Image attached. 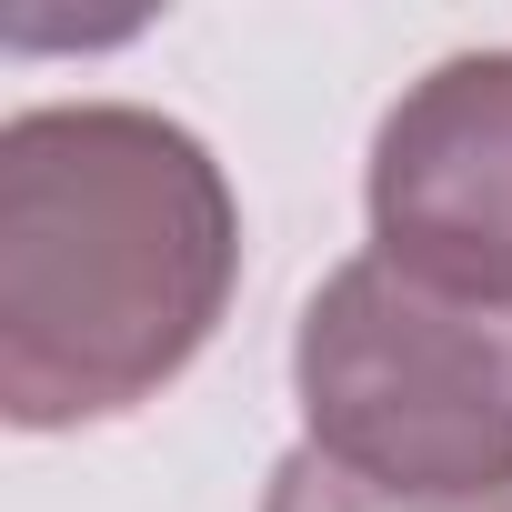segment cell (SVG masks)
<instances>
[{
  "label": "cell",
  "instance_id": "1",
  "mask_svg": "<svg viewBox=\"0 0 512 512\" xmlns=\"http://www.w3.org/2000/svg\"><path fill=\"white\" fill-rule=\"evenodd\" d=\"M241 282V201L201 131L141 101H41L0 131V412L81 432L201 362Z\"/></svg>",
  "mask_w": 512,
  "mask_h": 512
},
{
  "label": "cell",
  "instance_id": "2",
  "mask_svg": "<svg viewBox=\"0 0 512 512\" xmlns=\"http://www.w3.org/2000/svg\"><path fill=\"white\" fill-rule=\"evenodd\" d=\"M302 442L382 492H512V302L342 262L292 332Z\"/></svg>",
  "mask_w": 512,
  "mask_h": 512
},
{
  "label": "cell",
  "instance_id": "3",
  "mask_svg": "<svg viewBox=\"0 0 512 512\" xmlns=\"http://www.w3.org/2000/svg\"><path fill=\"white\" fill-rule=\"evenodd\" d=\"M362 201L392 272L512 302V51L432 61L382 111Z\"/></svg>",
  "mask_w": 512,
  "mask_h": 512
},
{
  "label": "cell",
  "instance_id": "4",
  "mask_svg": "<svg viewBox=\"0 0 512 512\" xmlns=\"http://www.w3.org/2000/svg\"><path fill=\"white\" fill-rule=\"evenodd\" d=\"M262 512H512V492H462V502H442V492H382V482H362V472H342V462H322L302 442V452L272 462Z\"/></svg>",
  "mask_w": 512,
  "mask_h": 512
}]
</instances>
